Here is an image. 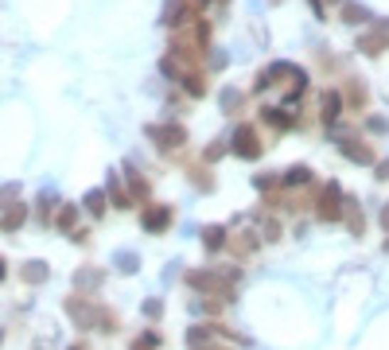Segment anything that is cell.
<instances>
[{
	"mask_svg": "<svg viewBox=\"0 0 389 350\" xmlns=\"http://www.w3.org/2000/svg\"><path fill=\"white\" fill-rule=\"evenodd\" d=\"M183 280H187V288L198 292V296H222L230 304L238 280H242V269H234V265H218V269H187Z\"/></svg>",
	"mask_w": 389,
	"mask_h": 350,
	"instance_id": "obj_1",
	"label": "cell"
},
{
	"mask_svg": "<svg viewBox=\"0 0 389 350\" xmlns=\"http://www.w3.org/2000/svg\"><path fill=\"white\" fill-rule=\"evenodd\" d=\"M343 206H346V195L335 179L316 191V218L319 222H343Z\"/></svg>",
	"mask_w": 389,
	"mask_h": 350,
	"instance_id": "obj_2",
	"label": "cell"
},
{
	"mask_svg": "<svg viewBox=\"0 0 389 350\" xmlns=\"http://www.w3.org/2000/svg\"><path fill=\"white\" fill-rule=\"evenodd\" d=\"M66 319L78 331H97V319H102V304L86 296H70L66 299Z\"/></svg>",
	"mask_w": 389,
	"mask_h": 350,
	"instance_id": "obj_3",
	"label": "cell"
},
{
	"mask_svg": "<svg viewBox=\"0 0 389 350\" xmlns=\"http://www.w3.org/2000/svg\"><path fill=\"white\" fill-rule=\"evenodd\" d=\"M148 140H152L160 152H179L187 144V129L179 121H160V124H148Z\"/></svg>",
	"mask_w": 389,
	"mask_h": 350,
	"instance_id": "obj_4",
	"label": "cell"
},
{
	"mask_svg": "<svg viewBox=\"0 0 389 350\" xmlns=\"http://www.w3.org/2000/svg\"><path fill=\"white\" fill-rule=\"evenodd\" d=\"M230 152L238 156V160H261V152H265V144H261V132L253 129V124H238L234 129V137H230Z\"/></svg>",
	"mask_w": 389,
	"mask_h": 350,
	"instance_id": "obj_5",
	"label": "cell"
},
{
	"mask_svg": "<svg viewBox=\"0 0 389 350\" xmlns=\"http://www.w3.org/2000/svg\"><path fill=\"white\" fill-rule=\"evenodd\" d=\"M171 222H176V211H171L168 203H144L140 206V226H144L148 233L171 230Z\"/></svg>",
	"mask_w": 389,
	"mask_h": 350,
	"instance_id": "obj_6",
	"label": "cell"
},
{
	"mask_svg": "<svg viewBox=\"0 0 389 350\" xmlns=\"http://www.w3.org/2000/svg\"><path fill=\"white\" fill-rule=\"evenodd\" d=\"M339 152H343V160L351 164H366V168H374L378 164V152L366 144V140L351 137V132H339Z\"/></svg>",
	"mask_w": 389,
	"mask_h": 350,
	"instance_id": "obj_7",
	"label": "cell"
},
{
	"mask_svg": "<svg viewBox=\"0 0 389 350\" xmlns=\"http://www.w3.org/2000/svg\"><path fill=\"white\" fill-rule=\"evenodd\" d=\"M253 218H238V226L242 230H234L230 226V245L226 249H234V257H253L261 249V238H257V230H245Z\"/></svg>",
	"mask_w": 389,
	"mask_h": 350,
	"instance_id": "obj_8",
	"label": "cell"
},
{
	"mask_svg": "<svg viewBox=\"0 0 389 350\" xmlns=\"http://www.w3.org/2000/svg\"><path fill=\"white\" fill-rule=\"evenodd\" d=\"M354 51H362L366 58H378L382 51H389V23H374L370 31H362Z\"/></svg>",
	"mask_w": 389,
	"mask_h": 350,
	"instance_id": "obj_9",
	"label": "cell"
},
{
	"mask_svg": "<svg viewBox=\"0 0 389 350\" xmlns=\"http://www.w3.org/2000/svg\"><path fill=\"white\" fill-rule=\"evenodd\" d=\"M198 241H203L206 253H222V249L230 245V226H218V222H211V226L198 230Z\"/></svg>",
	"mask_w": 389,
	"mask_h": 350,
	"instance_id": "obj_10",
	"label": "cell"
},
{
	"mask_svg": "<svg viewBox=\"0 0 389 350\" xmlns=\"http://www.w3.org/2000/svg\"><path fill=\"white\" fill-rule=\"evenodd\" d=\"M195 16L198 12L191 8V0H168V4H164V23H168V28H183Z\"/></svg>",
	"mask_w": 389,
	"mask_h": 350,
	"instance_id": "obj_11",
	"label": "cell"
},
{
	"mask_svg": "<svg viewBox=\"0 0 389 350\" xmlns=\"http://www.w3.org/2000/svg\"><path fill=\"white\" fill-rule=\"evenodd\" d=\"M339 117H343V94L339 90H324V97H319V121L331 129Z\"/></svg>",
	"mask_w": 389,
	"mask_h": 350,
	"instance_id": "obj_12",
	"label": "cell"
},
{
	"mask_svg": "<svg viewBox=\"0 0 389 350\" xmlns=\"http://www.w3.org/2000/svg\"><path fill=\"white\" fill-rule=\"evenodd\" d=\"M316 183V171L308 168V164H292L288 171H280V187L292 191V187H311Z\"/></svg>",
	"mask_w": 389,
	"mask_h": 350,
	"instance_id": "obj_13",
	"label": "cell"
},
{
	"mask_svg": "<svg viewBox=\"0 0 389 350\" xmlns=\"http://www.w3.org/2000/svg\"><path fill=\"white\" fill-rule=\"evenodd\" d=\"M125 179H129V195L137 198V203H148V195H152V183L144 179V171H140L137 164H125Z\"/></svg>",
	"mask_w": 389,
	"mask_h": 350,
	"instance_id": "obj_14",
	"label": "cell"
},
{
	"mask_svg": "<svg viewBox=\"0 0 389 350\" xmlns=\"http://www.w3.org/2000/svg\"><path fill=\"white\" fill-rule=\"evenodd\" d=\"M343 102L351 105V110H366L370 105V90H366V82L362 78H346V90H343Z\"/></svg>",
	"mask_w": 389,
	"mask_h": 350,
	"instance_id": "obj_15",
	"label": "cell"
},
{
	"mask_svg": "<svg viewBox=\"0 0 389 350\" xmlns=\"http://www.w3.org/2000/svg\"><path fill=\"white\" fill-rule=\"evenodd\" d=\"M261 121L272 124L277 132H288V129H296V124H300V117H292L288 110H277V105H265V110H261Z\"/></svg>",
	"mask_w": 389,
	"mask_h": 350,
	"instance_id": "obj_16",
	"label": "cell"
},
{
	"mask_svg": "<svg viewBox=\"0 0 389 350\" xmlns=\"http://www.w3.org/2000/svg\"><path fill=\"white\" fill-rule=\"evenodd\" d=\"M343 222H346V230H351L354 238H362V233H366V214H362L358 198H351V195H346V206H343Z\"/></svg>",
	"mask_w": 389,
	"mask_h": 350,
	"instance_id": "obj_17",
	"label": "cell"
},
{
	"mask_svg": "<svg viewBox=\"0 0 389 350\" xmlns=\"http://www.w3.org/2000/svg\"><path fill=\"white\" fill-rule=\"evenodd\" d=\"M23 222H28V206H23V203H12V206L0 211V230H4V233H16Z\"/></svg>",
	"mask_w": 389,
	"mask_h": 350,
	"instance_id": "obj_18",
	"label": "cell"
},
{
	"mask_svg": "<svg viewBox=\"0 0 389 350\" xmlns=\"http://www.w3.org/2000/svg\"><path fill=\"white\" fill-rule=\"evenodd\" d=\"M370 20H374V16H370L366 4H354V0H346V4H343V23H351V28H366Z\"/></svg>",
	"mask_w": 389,
	"mask_h": 350,
	"instance_id": "obj_19",
	"label": "cell"
},
{
	"mask_svg": "<svg viewBox=\"0 0 389 350\" xmlns=\"http://www.w3.org/2000/svg\"><path fill=\"white\" fill-rule=\"evenodd\" d=\"M105 195L113 198V206H117V211H132V206H137V198H132L129 191H121L117 175H110V183H105Z\"/></svg>",
	"mask_w": 389,
	"mask_h": 350,
	"instance_id": "obj_20",
	"label": "cell"
},
{
	"mask_svg": "<svg viewBox=\"0 0 389 350\" xmlns=\"http://www.w3.org/2000/svg\"><path fill=\"white\" fill-rule=\"evenodd\" d=\"M183 90L191 97H206V90H211V82H206V70L198 66V70H187L183 74Z\"/></svg>",
	"mask_w": 389,
	"mask_h": 350,
	"instance_id": "obj_21",
	"label": "cell"
},
{
	"mask_svg": "<svg viewBox=\"0 0 389 350\" xmlns=\"http://www.w3.org/2000/svg\"><path fill=\"white\" fill-rule=\"evenodd\" d=\"M51 277V269H47V261H28L20 269V280L23 285H43V280Z\"/></svg>",
	"mask_w": 389,
	"mask_h": 350,
	"instance_id": "obj_22",
	"label": "cell"
},
{
	"mask_svg": "<svg viewBox=\"0 0 389 350\" xmlns=\"http://www.w3.org/2000/svg\"><path fill=\"white\" fill-rule=\"evenodd\" d=\"M102 280H105V272L97 269V265H86V269L74 272V288H78V292H82V288H97Z\"/></svg>",
	"mask_w": 389,
	"mask_h": 350,
	"instance_id": "obj_23",
	"label": "cell"
},
{
	"mask_svg": "<svg viewBox=\"0 0 389 350\" xmlns=\"http://www.w3.org/2000/svg\"><path fill=\"white\" fill-rule=\"evenodd\" d=\"M105 203H110V195H105L102 187H97V191H86V198H82V206H86L90 218H102V214H105Z\"/></svg>",
	"mask_w": 389,
	"mask_h": 350,
	"instance_id": "obj_24",
	"label": "cell"
},
{
	"mask_svg": "<svg viewBox=\"0 0 389 350\" xmlns=\"http://www.w3.org/2000/svg\"><path fill=\"white\" fill-rule=\"evenodd\" d=\"M74 222H78V206L74 203H59V214H55V226L63 233H74Z\"/></svg>",
	"mask_w": 389,
	"mask_h": 350,
	"instance_id": "obj_25",
	"label": "cell"
},
{
	"mask_svg": "<svg viewBox=\"0 0 389 350\" xmlns=\"http://www.w3.org/2000/svg\"><path fill=\"white\" fill-rule=\"evenodd\" d=\"M191 307H195L198 315H222L226 299H222V296H198V299H191Z\"/></svg>",
	"mask_w": 389,
	"mask_h": 350,
	"instance_id": "obj_26",
	"label": "cell"
},
{
	"mask_svg": "<svg viewBox=\"0 0 389 350\" xmlns=\"http://www.w3.org/2000/svg\"><path fill=\"white\" fill-rule=\"evenodd\" d=\"M187 171H191V183H195L198 191H214V175H211V168H206V164H191Z\"/></svg>",
	"mask_w": 389,
	"mask_h": 350,
	"instance_id": "obj_27",
	"label": "cell"
},
{
	"mask_svg": "<svg viewBox=\"0 0 389 350\" xmlns=\"http://www.w3.org/2000/svg\"><path fill=\"white\" fill-rule=\"evenodd\" d=\"M129 350H160V331H144L129 343Z\"/></svg>",
	"mask_w": 389,
	"mask_h": 350,
	"instance_id": "obj_28",
	"label": "cell"
},
{
	"mask_svg": "<svg viewBox=\"0 0 389 350\" xmlns=\"http://www.w3.org/2000/svg\"><path fill=\"white\" fill-rule=\"evenodd\" d=\"M121 327V319H117V312H110V307H102V319H97V331L102 335H113V331Z\"/></svg>",
	"mask_w": 389,
	"mask_h": 350,
	"instance_id": "obj_29",
	"label": "cell"
},
{
	"mask_svg": "<svg viewBox=\"0 0 389 350\" xmlns=\"http://www.w3.org/2000/svg\"><path fill=\"white\" fill-rule=\"evenodd\" d=\"M253 187H257L261 195H269V191H277V187H280V175H272V171H265V175H253Z\"/></svg>",
	"mask_w": 389,
	"mask_h": 350,
	"instance_id": "obj_30",
	"label": "cell"
},
{
	"mask_svg": "<svg viewBox=\"0 0 389 350\" xmlns=\"http://www.w3.org/2000/svg\"><path fill=\"white\" fill-rule=\"evenodd\" d=\"M39 222H43V226L55 222V198L51 195H39Z\"/></svg>",
	"mask_w": 389,
	"mask_h": 350,
	"instance_id": "obj_31",
	"label": "cell"
},
{
	"mask_svg": "<svg viewBox=\"0 0 389 350\" xmlns=\"http://www.w3.org/2000/svg\"><path fill=\"white\" fill-rule=\"evenodd\" d=\"M222 110L226 113L242 110V94H238V90H222Z\"/></svg>",
	"mask_w": 389,
	"mask_h": 350,
	"instance_id": "obj_32",
	"label": "cell"
},
{
	"mask_svg": "<svg viewBox=\"0 0 389 350\" xmlns=\"http://www.w3.org/2000/svg\"><path fill=\"white\" fill-rule=\"evenodd\" d=\"M117 269L121 272H137L140 269V257L137 253H117Z\"/></svg>",
	"mask_w": 389,
	"mask_h": 350,
	"instance_id": "obj_33",
	"label": "cell"
},
{
	"mask_svg": "<svg viewBox=\"0 0 389 350\" xmlns=\"http://www.w3.org/2000/svg\"><path fill=\"white\" fill-rule=\"evenodd\" d=\"M222 152H226V140H214L211 148L203 152V164H214V160H222Z\"/></svg>",
	"mask_w": 389,
	"mask_h": 350,
	"instance_id": "obj_34",
	"label": "cell"
},
{
	"mask_svg": "<svg viewBox=\"0 0 389 350\" xmlns=\"http://www.w3.org/2000/svg\"><path fill=\"white\" fill-rule=\"evenodd\" d=\"M366 129L374 132V137H382V132H389V121L385 117H366Z\"/></svg>",
	"mask_w": 389,
	"mask_h": 350,
	"instance_id": "obj_35",
	"label": "cell"
},
{
	"mask_svg": "<svg viewBox=\"0 0 389 350\" xmlns=\"http://www.w3.org/2000/svg\"><path fill=\"white\" fill-rule=\"evenodd\" d=\"M144 315H148V319H160V315H164V304H160V299H144Z\"/></svg>",
	"mask_w": 389,
	"mask_h": 350,
	"instance_id": "obj_36",
	"label": "cell"
},
{
	"mask_svg": "<svg viewBox=\"0 0 389 350\" xmlns=\"http://www.w3.org/2000/svg\"><path fill=\"white\" fill-rule=\"evenodd\" d=\"M374 171H378V179H382V183H389V160H378Z\"/></svg>",
	"mask_w": 389,
	"mask_h": 350,
	"instance_id": "obj_37",
	"label": "cell"
},
{
	"mask_svg": "<svg viewBox=\"0 0 389 350\" xmlns=\"http://www.w3.org/2000/svg\"><path fill=\"white\" fill-rule=\"evenodd\" d=\"M308 4H311V12H316L319 20H327V4H324V0H308Z\"/></svg>",
	"mask_w": 389,
	"mask_h": 350,
	"instance_id": "obj_38",
	"label": "cell"
},
{
	"mask_svg": "<svg viewBox=\"0 0 389 350\" xmlns=\"http://www.w3.org/2000/svg\"><path fill=\"white\" fill-rule=\"evenodd\" d=\"M382 226H385V230H389V203H385V206H382Z\"/></svg>",
	"mask_w": 389,
	"mask_h": 350,
	"instance_id": "obj_39",
	"label": "cell"
},
{
	"mask_svg": "<svg viewBox=\"0 0 389 350\" xmlns=\"http://www.w3.org/2000/svg\"><path fill=\"white\" fill-rule=\"evenodd\" d=\"M4 277H8V261L0 257V280H4Z\"/></svg>",
	"mask_w": 389,
	"mask_h": 350,
	"instance_id": "obj_40",
	"label": "cell"
},
{
	"mask_svg": "<svg viewBox=\"0 0 389 350\" xmlns=\"http://www.w3.org/2000/svg\"><path fill=\"white\" fill-rule=\"evenodd\" d=\"M70 350H86V346H70Z\"/></svg>",
	"mask_w": 389,
	"mask_h": 350,
	"instance_id": "obj_41",
	"label": "cell"
},
{
	"mask_svg": "<svg viewBox=\"0 0 389 350\" xmlns=\"http://www.w3.org/2000/svg\"><path fill=\"white\" fill-rule=\"evenodd\" d=\"M0 339H4V331H0Z\"/></svg>",
	"mask_w": 389,
	"mask_h": 350,
	"instance_id": "obj_42",
	"label": "cell"
},
{
	"mask_svg": "<svg viewBox=\"0 0 389 350\" xmlns=\"http://www.w3.org/2000/svg\"><path fill=\"white\" fill-rule=\"evenodd\" d=\"M222 4H226V0H222Z\"/></svg>",
	"mask_w": 389,
	"mask_h": 350,
	"instance_id": "obj_43",
	"label": "cell"
}]
</instances>
